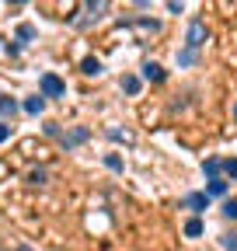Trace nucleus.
<instances>
[{
	"instance_id": "10",
	"label": "nucleus",
	"mask_w": 237,
	"mask_h": 251,
	"mask_svg": "<svg viewBox=\"0 0 237 251\" xmlns=\"http://www.w3.org/2000/svg\"><path fill=\"white\" fill-rule=\"evenodd\" d=\"M42 108H46V98H28L24 101V112L28 115H42Z\"/></svg>"
},
{
	"instance_id": "5",
	"label": "nucleus",
	"mask_w": 237,
	"mask_h": 251,
	"mask_svg": "<svg viewBox=\"0 0 237 251\" xmlns=\"http://www.w3.org/2000/svg\"><path fill=\"white\" fill-rule=\"evenodd\" d=\"M143 80H154L157 84V80H164V70L157 67V63H143Z\"/></svg>"
},
{
	"instance_id": "2",
	"label": "nucleus",
	"mask_w": 237,
	"mask_h": 251,
	"mask_svg": "<svg viewBox=\"0 0 237 251\" xmlns=\"http://www.w3.org/2000/svg\"><path fill=\"white\" fill-rule=\"evenodd\" d=\"M42 98H63V94H67V84L63 80H59L56 74H42Z\"/></svg>"
},
{
	"instance_id": "1",
	"label": "nucleus",
	"mask_w": 237,
	"mask_h": 251,
	"mask_svg": "<svg viewBox=\"0 0 237 251\" xmlns=\"http://www.w3.org/2000/svg\"><path fill=\"white\" fill-rule=\"evenodd\" d=\"M206 39H210L206 25H202V21H192V25H189V31H185V49H195V52H199V49L206 46Z\"/></svg>"
},
{
	"instance_id": "22",
	"label": "nucleus",
	"mask_w": 237,
	"mask_h": 251,
	"mask_svg": "<svg viewBox=\"0 0 237 251\" xmlns=\"http://www.w3.org/2000/svg\"><path fill=\"white\" fill-rule=\"evenodd\" d=\"M7 136H11V126H7V122H0V143H4Z\"/></svg>"
},
{
	"instance_id": "6",
	"label": "nucleus",
	"mask_w": 237,
	"mask_h": 251,
	"mask_svg": "<svg viewBox=\"0 0 237 251\" xmlns=\"http://www.w3.org/2000/svg\"><path fill=\"white\" fill-rule=\"evenodd\" d=\"M80 70H84L87 77H98V74H101V59H95V56H87V59H84V67H80Z\"/></svg>"
},
{
	"instance_id": "17",
	"label": "nucleus",
	"mask_w": 237,
	"mask_h": 251,
	"mask_svg": "<svg viewBox=\"0 0 237 251\" xmlns=\"http://www.w3.org/2000/svg\"><path fill=\"white\" fill-rule=\"evenodd\" d=\"M223 216L237 220V199H227V202H223Z\"/></svg>"
},
{
	"instance_id": "13",
	"label": "nucleus",
	"mask_w": 237,
	"mask_h": 251,
	"mask_svg": "<svg viewBox=\"0 0 237 251\" xmlns=\"http://www.w3.org/2000/svg\"><path fill=\"white\" fill-rule=\"evenodd\" d=\"M122 91L126 94H140V77H122Z\"/></svg>"
},
{
	"instance_id": "23",
	"label": "nucleus",
	"mask_w": 237,
	"mask_h": 251,
	"mask_svg": "<svg viewBox=\"0 0 237 251\" xmlns=\"http://www.w3.org/2000/svg\"><path fill=\"white\" fill-rule=\"evenodd\" d=\"M234 119H237V108H234Z\"/></svg>"
},
{
	"instance_id": "4",
	"label": "nucleus",
	"mask_w": 237,
	"mask_h": 251,
	"mask_svg": "<svg viewBox=\"0 0 237 251\" xmlns=\"http://www.w3.org/2000/svg\"><path fill=\"white\" fill-rule=\"evenodd\" d=\"M185 206H189L192 213H202V209H210V196H206V192H192V196L185 199Z\"/></svg>"
},
{
	"instance_id": "18",
	"label": "nucleus",
	"mask_w": 237,
	"mask_h": 251,
	"mask_svg": "<svg viewBox=\"0 0 237 251\" xmlns=\"http://www.w3.org/2000/svg\"><path fill=\"white\" fill-rule=\"evenodd\" d=\"M28 181H32V185H42V181H46V171H42V168L32 171V175H28Z\"/></svg>"
},
{
	"instance_id": "20",
	"label": "nucleus",
	"mask_w": 237,
	"mask_h": 251,
	"mask_svg": "<svg viewBox=\"0 0 237 251\" xmlns=\"http://www.w3.org/2000/svg\"><path fill=\"white\" fill-rule=\"evenodd\" d=\"M108 136H112V140H122V143H129V140H133L129 133H118V129H108Z\"/></svg>"
},
{
	"instance_id": "8",
	"label": "nucleus",
	"mask_w": 237,
	"mask_h": 251,
	"mask_svg": "<svg viewBox=\"0 0 237 251\" xmlns=\"http://www.w3.org/2000/svg\"><path fill=\"white\" fill-rule=\"evenodd\" d=\"M202 171H206V175H210V181H213V178H216V175L223 171V161H216V157H210V161H206V164H202Z\"/></svg>"
},
{
	"instance_id": "12",
	"label": "nucleus",
	"mask_w": 237,
	"mask_h": 251,
	"mask_svg": "<svg viewBox=\"0 0 237 251\" xmlns=\"http://www.w3.org/2000/svg\"><path fill=\"white\" fill-rule=\"evenodd\" d=\"M195 59H199V52H195V49H182V52H178V67H192Z\"/></svg>"
},
{
	"instance_id": "19",
	"label": "nucleus",
	"mask_w": 237,
	"mask_h": 251,
	"mask_svg": "<svg viewBox=\"0 0 237 251\" xmlns=\"http://www.w3.org/2000/svg\"><path fill=\"white\" fill-rule=\"evenodd\" d=\"M223 171H227L230 178H237V157H234V161H223Z\"/></svg>"
},
{
	"instance_id": "3",
	"label": "nucleus",
	"mask_w": 237,
	"mask_h": 251,
	"mask_svg": "<svg viewBox=\"0 0 237 251\" xmlns=\"http://www.w3.org/2000/svg\"><path fill=\"white\" fill-rule=\"evenodd\" d=\"M87 136H91V133H87V129H84V126H77V129H73V133H67V136H59V143H63V147L70 150V147H77V143H84Z\"/></svg>"
},
{
	"instance_id": "11",
	"label": "nucleus",
	"mask_w": 237,
	"mask_h": 251,
	"mask_svg": "<svg viewBox=\"0 0 237 251\" xmlns=\"http://www.w3.org/2000/svg\"><path fill=\"white\" fill-rule=\"evenodd\" d=\"M185 237H202V220L199 216H192L189 224H185Z\"/></svg>"
},
{
	"instance_id": "16",
	"label": "nucleus",
	"mask_w": 237,
	"mask_h": 251,
	"mask_svg": "<svg viewBox=\"0 0 237 251\" xmlns=\"http://www.w3.org/2000/svg\"><path fill=\"white\" fill-rule=\"evenodd\" d=\"M223 251H237V234H223Z\"/></svg>"
},
{
	"instance_id": "14",
	"label": "nucleus",
	"mask_w": 237,
	"mask_h": 251,
	"mask_svg": "<svg viewBox=\"0 0 237 251\" xmlns=\"http://www.w3.org/2000/svg\"><path fill=\"white\" fill-rule=\"evenodd\" d=\"M105 168H108V171H122V157H118V153H108V157H105Z\"/></svg>"
},
{
	"instance_id": "9",
	"label": "nucleus",
	"mask_w": 237,
	"mask_h": 251,
	"mask_svg": "<svg viewBox=\"0 0 237 251\" xmlns=\"http://www.w3.org/2000/svg\"><path fill=\"white\" fill-rule=\"evenodd\" d=\"M18 112V101L14 98H0V119H11Z\"/></svg>"
},
{
	"instance_id": "15",
	"label": "nucleus",
	"mask_w": 237,
	"mask_h": 251,
	"mask_svg": "<svg viewBox=\"0 0 237 251\" xmlns=\"http://www.w3.org/2000/svg\"><path fill=\"white\" fill-rule=\"evenodd\" d=\"M18 39H21V42H32V39H35V28H32V25H21V28H18Z\"/></svg>"
},
{
	"instance_id": "21",
	"label": "nucleus",
	"mask_w": 237,
	"mask_h": 251,
	"mask_svg": "<svg viewBox=\"0 0 237 251\" xmlns=\"http://www.w3.org/2000/svg\"><path fill=\"white\" fill-rule=\"evenodd\" d=\"M167 11H171V14H182V11H185V4H182V0H171Z\"/></svg>"
},
{
	"instance_id": "7",
	"label": "nucleus",
	"mask_w": 237,
	"mask_h": 251,
	"mask_svg": "<svg viewBox=\"0 0 237 251\" xmlns=\"http://www.w3.org/2000/svg\"><path fill=\"white\" fill-rule=\"evenodd\" d=\"M206 196H227V181L223 178H213L210 185H206Z\"/></svg>"
}]
</instances>
